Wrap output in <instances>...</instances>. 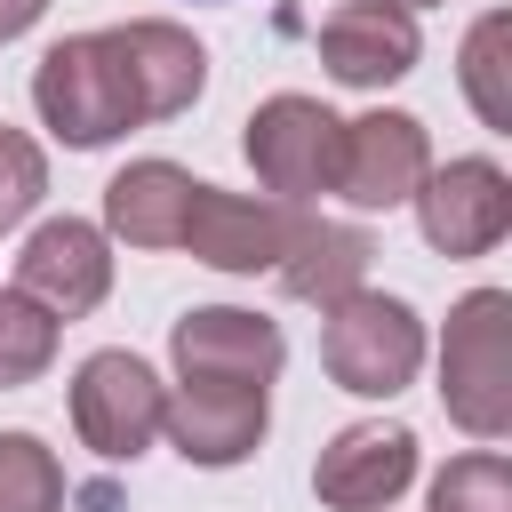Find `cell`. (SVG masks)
Listing matches in <instances>:
<instances>
[{"label":"cell","instance_id":"1","mask_svg":"<svg viewBox=\"0 0 512 512\" xmlns=\"http://www.w3.org/2000/svg\"><path fill=\"white\" fill-rule=\"evenodd\" d=\"M440 400L472 440H504V424H512V296L504 288H472L448 312Z\"/></svg>","mask_w":512,"mask_h":512},{"label":"cell","instance_id":"2","mask_svg":"<svg viewBox=\"0 0 512 512\" xmlns=\"http://www.w3.org/2000/svg\"><path fill=\"white\" fill-rule=\"evenodd\" d=\"M32 104H40V120L64 136V144H112L120 128H136L144 112H136V88H128V72H120V56H112V40L104 32H72V40H56L48 56H40V72H32Z\"/></svg>","mask_w":512,"mask_h":512},{"label":"cell","instance_id":"3","mask_svg":"<svg viewBox=\"0 0 512 512\" xmlns=\"http://www.w3.org/2000/svg\"><path fill=\"white\" fill-rule=\"evenodd\" d=\"M320 360L344 392L360 400H392L416 368H424V328L400 296H368L352 288L344 304H328V328H320Z\"/></svg>","mask_w":512,"mask_h":512},{"label":"cell","instance_id":"4","mask_svg":"<svg viewBox=\"0 0 512 512\" xmlns=\"http://www.w3.org/2000/svg\"><path fill=\"white\" fill-rule=\"evenodd\" d=\"M336 144H344V120L312 96H272L248 112V160L288 208L312 192H336Z\"/></svg>","mask_w":512,"mask_h":512},{"label":"cell","instance_id":"5","mask_svg":"<svg viewBox=\"0 0 512 512\" xmlns=\"http://www.w3.org/2000/svg\"><path fill=\"white\" fill-rule=\"evenodd\" d=\"M160 408H168V392H160V376L136 360V352H96V360H80V376H72V424H80V440L96 448V456H144L152 440H160Z\"/></svg>","mask_w":512,"mask_h":512},{"label":"cell","instance_id":"6","mask_svg":"<svg viewBox=\"0 0 512 512\" xmlns=\"http://www.w3.org/2000/svg\"><path fill=\"white\" fill-rule=\"evenodd\" d=\"M296 208L288 200H240V192H216V184H192V216H184V240L200 264L216 272H272L296 240Z\"/></svg>","mask_w":512,"mask_h":512},{"label":"cell","instance_id":"7","mask_svg":"<svg viewBox=\"0 0 512 512\" xmlns=\"http://www.w3.org/2000/svg\"><path fill=\"white\" fill-rule=\"evenodd\" d=\"M168 352H176V376L184 384H272L280 376V328L264 320V312H240V304H208V312H184L176 320V336H168Z\"/></svg>","mask_w":512,"mask_h":512},{"label":"cell","instance_id":"8","mask_svg":"<svg viewBox=\"0 0 512 512\" xmlns=\"http://www.w3.org/2000/svg\"><path fill=\"white\" fill-rule=\"evenodd\" d=\"M432 176V144L408 112H368V120H344V144H336V192L352 208H400L416 200V184Z\"/></svg>","mask_w":512,"mask_h":512},{"label":"cell","instance_id":"9","mask_svg":"<svg viewBox=\"0 0 512 512\" xmlns=\"http://www.w3.org/2000/svg\"><path fill=\"white\" fill-rule=\"evenodd\" d=\"M104 288H112V256H104V232L80 224V216L40 224V232L24 240V256H16V296H32L48 320L96 312Z\"/></svg>","mask_w":512,"mask_h":512},{"label":"cell","instance_id":"10","mask_svg":"<svg viewBox=\"0 0 512 512\" xmlns=\"http://www.w3.org/2000/svg\"><path fill=\"white\" fill-rule=\"evenodd\" d=\"M416 216L440 256H488L512 224V184L496 160H448L440 176L416 184Z\"/></svg>","mask_w":512,"mask_h":512},{"label":"cell","instance_id":"11","mask_svg":"<svg viewBox=\"0 0 512 512\" xmlns=\"http://www.w3.org/2000/svg\"><path fill=\"white\" fill-rule=\"evenodd\" d=\"M408 480H416V432L400 424H352L312 464V488L328 512H384Z\"/></svg>","mask_w":512,"mask_h":512},{"label":"cell","instance_id":"12","mask_svg":"<svg viewBox=\"0 0 512 512\" xmlns=\"http://www.w3.org/2000/svg\"><path fill=\"white\" fill-rule=\"evenodd\" d=\"M104 40H112V56H120V72H128L144 120H176V112L208 88V56H200V40H192L184 24L136 16V24H112Z\"/></svg>","mask_w":512,"mask_h":512},{"label":"cell","instance_id":"13","mask_svg":"<svg viewBox=\"0 0 512 512\" xmlns=\"http://www.w3.org/2000/svg\"><path fill=\"white\" fill-rule=\"evenodd\" d=\"M160 432L192 464H240L264 440V392L256 384H176V400L160 408Z\"/></svg>","mask_w":512,"mask_h":512},{"label":"cell","instance_id":"14","mask_svg":"<svg viewBox=\"0 0 512 512\" xmlns=\"http://www.w3.org/2000/svg\"><path fill=\"white\" fill-rule=\"evenodd\" d=\"M320 64L344 80V88H384L416 64V16L384 8V0H352L320 24Z\"/></svg>","mask_w":512,"mask_h":512},{"label":"cell","instance_id":"15","mask_svg":"<svg viewBox=\"0 0 512 512\" xmlns=\"http://www.w3.org/2000/svg\"><path fill=\"white\" fill-rule=\"evenodd\" d=\"M184 216H192V176L176 160H136V168H120L104 184V224L128 248H176Z\"/></svg>","mask_w":512,"mask_h":512},{"label":"cell","instance_id":"16","mask_svg":"<svg viewBox=\"0 0 512 512\" xmlns=\"http://www.w3.org/2000/svg\"><path fill=\"white\" fill-rule=\"evenodd\" d=\"M368 256H376V240L360 232V224H296V240H288V256L272 264L280 272V288L288 296H304V304H344L360 280H368Z\"/></svg>","mask_w":512,"mask_h":512},{"label":"cell","instance_id":"17","mask_svg":"<svg viewBox=\"0 0 512 512\" xmlns=\"http://www.w3.org/2000/svg\"><path fill=\"white\" fill-rule=\"evenodd\" d=\"M464 96L488 128H512V16H480L464 40Z\"/></svg>","mask_w":512,"mask_h":512},{"label":"cell","instance_id":"18","mask_svg":"<svg viewBox=\"0 0 512 512\" xmlns=\"http://www.w3.org/2000/svg\"><path fill=\"white\" fill-rule=\"evenodd\" d=\"M56 360V320L32 304V296H16V288H0V392H16V384H32L40 368Z\"/></svg>","mask_w":512,"mask_h":512},{"label":"cell","instance_id":"19","mask_svg":"<svg viewBox=\"0 0 512 512\" xmlns=\"http://www.w3.org/2000/svg\"><path fill=\"white\" fill-rule=\"evenodd\" d=\"M64 472L32 432H0V512H56Z\"/></svg>","mask_w":512,"mask_h":512},{"label":"cell","instance_id":"20","mask_svg":"<svg viewBox=\"0 0 512 512\" xmlns=\"http://www.w3.org/2000/svg\"><path fill=\"white\" fill-rule=\"evenodd\" d=\"M432 512H512V472L496 448L480 456H456L440 480H432Z\"/></svg>","mask_w":512,"mask_h":512},{"label":"cell","instance_id":"21","mask_svg":"<svg viewBox=\"0 0 512 512\" xmlns=\"http://www.w3.org/2000/svg\"><path fill=\"white\" fill-rule=\"evenodd\" d=\"M48 192V160L24 128H0V232H16L32 216V200Z\"/></svg>","mask_w":512,"mask_h":512},{"label":"cell","instance_id":"22","mask_svg":"<svg viewBox=\"0 0 512 512\" xmlns=\"http://www.w3.org/2000/svg\"><path fill=\"white\" fill-rule=\"evenodd\" d=\"M40 8H48V0H0V40L32 32V24H40Z\"/></svg>","mask_w":512,"mask_h":512},{"label":"cell","instance_id":"23","mask_svg":"<svg viewBox=\"0 0 512 512\" xmlns=\"http://www.w3.org/2000/svg\"><path fill=\"white\" fill-rule=\"evenodd\" d=\"M384 8H400V16H408V8H432V0H384Z\"/></svg>","mask_w":512,"mask_h":512}]
</instances>
